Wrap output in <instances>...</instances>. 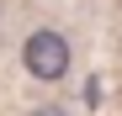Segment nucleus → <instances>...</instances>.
Returning <instances> with one entry per match:
<instances>
[{
    "label": "nucleus",
    "mask_w": 122,
    "mask_h": 116,
    "mask_svg": "<svg viewBox=\"0 0 122 116\" xmlns=\"http://www.w3.org/2000/svg\"><path fill=\"white\" fill-rule=\"evenodd\" d=\"M21 63H27V74H37V79H64L69 74V42L58 32H32L27 48H21Z\"/></svg>",
    "instance_id": "obj_1"
},
{
    "label": "nucleus",
    "mask_w": 122,
    "mask_h": 116,
    "mask_svg": "<svg viewBox=\"0 0 122 116\" xmlns=\"http://www.w3.org/2000/svg\"><path fill=\"white\" fill-rule=\"evenodd\" d=\"M37 116H69V111H58V106H43V111H37Z\"/></svg>",
    "instance_id": "obj_2"
}]
</instances>
